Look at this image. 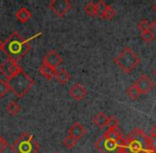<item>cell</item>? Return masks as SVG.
Segmentation results:
<instances>
[{
    "label": "cell",
    "instance_id": "6da1fadb",
    "mask_svg": "<svg viewBox=\"0 0 156 153\" xmlns=\"http://www.w3.org/2000/svg\"><path fill=\"white\" fill-rule=\"evenodd\" d=\"M31 39L32 38H23L18 32L14 31L5 41H2L1 51L8 56L9 60L18 63V61L23 59L31 49V46H30Z\"/></svg>",
    "mask_w": 156,
    "mask_h": 153
},
{
    "label": "cell",
    "instance_id": "7a4b0ae2",
    "mask_svg": "<svg viewBox=\"0 0 156 153\" xmlns=\"http://www.w3.org/2000/svg\"><path fill=\"white\" fill-rule=\"evenodd\" d=\"M8 83L11 91L17 98H23L27 95L35 84L34 80L27 73H25L23 69L19 70L13 78L8 80Z\"/></svg>",
    "mask_w": 156,
    "mask_h": 153
},
{
    "label": "cell",
    "instance_id": "3957f363",
    "mask_svg": "<svg viewBox=\"0 0 156 153\" xmlns=\"http://www.w3.org/2000/svg\"><path fill=\"white\" fill-rule=\"evenodd\" d=\"M13 153H37L39 144L34 139V136L28 132H23L14 141L11 146Z\"/></svg>",
    "mask_w": 156,
    "mask_h": 153
},
{
    "label": "cell",
    "instance_id": "277c9868",
    "mask_svg": "<svg viewBox=\"0 0 156 153\" xmlns=\"http://www.w3.org/2000/svg\"><path fill=\"white\" fill-rule=\"evenodd\" d=\"M114 63L121 69L122 71L129 73L139 65V56L133 51L129 47H124L119 55L114 59Z\"/></svg>",
    "mask_w": 156,
    "mask_h": 153
},
{
    "label": "cell",
    "instance_id": "5b68a950",
    "mask_svg": "<svg viewBox=\"0 0 156 153\" xmlns=\"http://www.w3.org/2000/svg\"><path fill=\"white\" fill-rule=\"evenodd\" d=\"M94 146L101 153H117L119 150L117 141L108 138L104 134L96 141Z\"/></svg>",
    "mask_w": 156,
    "mask_h": 153
},
{
    "label": "cell",
    "instance_id": "8992f818",
    "mask_svg": "<svg viewBox=\"0 0 156 153\" xmlns=\"http://www.w3.org/2000/svg\"><path fill=\"white\" fill-rule=\"evenodd\" d=\"M71 2L68 0H53L49 3V9L58 17L62 18L71 10Z\"/></svg>",
    "mask_w": 156,
    "mask_h": 153
},
{
    "label": "cell",
    "instance_id": "52a82bcc",
    "mask_svg": "<svg viewBox=\"0 0 156 153\" xmlns=\"http://www.w3.org/2000/svg\"><path fill=\"white\" fill-rule=\"evenodd\" d=\"M21 67L18 65V63L12 60H6L0 65V73L5 76L6 81L13 78L19 70H21Z\"/></svg>",
    "mask_w": 156,
    "mask_h": 153
},
{
    "label": "cell",
    "instance_id": "ba28073f",
    "mask_svg": "<svg viewBox=\"0 0 156 153\" xmlns=\"http://www.w3.org/2000/svg\"><path fill=\"white\" fill-rule=\"evenodd\" d=\"M63 63V59L60 54L54 50L49 51L43 59V64H46L52 68L56 69Z\"/></svg>",
    "mask_w": 156,
    "mask_h": 153
},
{
    "label": "cell",
    "instance_id": "9c48e42d",
    "mask_svg": "<svg viewBox=\"0 0 156 153\" xmlns=\"http://www.w3.org/2000/svg\"><path fill=\"white\" fill-rule=\"evenodd\" d=\"M134 85H135V87L138 89V91L140 94H148L150 91H152L153 86H154V83L152 82V80L150 78L142 75L134 83Z\"/></svg>",
    "mask_w": 156,
    "mask_h": 153
},
{
    "label": "cell",
    "instance_id": "30bf717a",
    "mask_svg": "<svg viewBox=\"0 0 156 153\" xmlns=\"http://www.w3.org/2000/svg\"><path fill=\"white\" fill-rule=\"evenodd\" d=\"M87 95V89L82 84L78 83V84L73 85L71 88L69 89V96L72 99L76 100V101H82Z\"/></svg>",
    "mask_w": 156,
    "mask_h": 153
},
{
    "label": "cell",
    "instance_id": "8fae6325",
    "mask_svg": "<svg viewBox=\"0 0 156 153\" xmlns=\"http://www.w3.org/2000/svg\"><path fill=\"white\" fill-rule=\"evenodd\" d=\"M85 133H86V129L80 122H74L69 129V136H71L76 141H79L80 138H82L85 135Z\"/></svg>",
    "mask_w": 156,
    "mask_h": 153
},
{
    "label": "cell",
    "instance_id": "7c38bea8",
    "mask_svg": "<svg viewBox=\"0 0 156 153\" xmlns=\"http://www.w3.org/2000/svg\"><path fill=\"white\" fill-rule=\"evenodd\" d=\"M148 137V135L144 132L142 130H140L139 128H134L133 130L129 132V134L127 135V138L133 139V141H139V143L144 144L146 146V139Z\"/></svg>",
    "mask_w": 156,
    "mask_h": 153
},
{
    "label": "cell",
    "instance_id": "4fadbf2b",
    "mask_svg": "<svg viewBox=\"0 0 156 153\" xmlns=\"http://www.w3.org/2000/svg\"><path fill=\"white\" fill-rule=\"evenodd\" d=\"M39 73H41L46 80L50 81V80H52V79L55 78L56 69H54V68H52V67L41 63V65L39 66Z\"/></svg>",
    "mask_w": 156,
    "mask_h": 153
},
{
    "label": "cell",
    "instance_id": "5bb4252c",
    "mask_svg": "<svg viewBox=\"0 0 156 153\" xmlns=\"http://www.w3.org/2000/svg\"><path fill=\"white\" fill-rule=\"evenodd\" d=\"M31 16H32L31 12H30L27 8H25V6L19 9V10L16 12V14H15L16 19L21 23H26L30 18H31Z\"/></svg>",
    "mask_w": 156,
    "mask_h": 153
},
{
    "label": "cell",
    "instance_id": "9a60e30c",
    "mask_svg": "<svg viewBox=\"0 0 156 153\" xmlns=\"http://www.w3.org/2000/svg\"><path fill=\"white\" fill-rule=\"evenodd\" d=\"M70 78H71V76H70V73H68L66 69L61 68V69H58V70H56L55 79L60 84H62V85L67 84V82L70 80Z\"/></svg>",
    "mask_w": 156,
    "mask_h": 153
},
{
    "label": "cell",
    "instance_id": "2e32d148",
    "mask_svg": "<svg viewBox=\"0 0 156 153\" xmlns=\"http://www.w3.org/2000/svg\"><path fill=\"white\" fill-rule=\"evenodd\" d=\"M107 122H108V117L102 112L98 113L94 117V123L98 128H105V126H107Z\"/></svg>",
    "mask_w": 156,
    "mask_h": 153
},
{
    "label": "cell",
    "instance_id": "e0dca14e",
    "mask_svg": "<svg viewBox=\"0 0 156 153\" xmlns=\"http://www.w3.org/2000/svg\"><path fill=\"white\" fill-rule=\"evenodd\" d=\"M5 110H6V113H8L9 115L15 116V115H17L19 112H20L21 108L16 101H10L8 104H6Z\"/></svg>",
    "mask_w": 156,
    "mask_h": 153
},
{
    "label": "cell",
    "instance_id": "ac0fdd59",
    "mask_svg": "<svg viewBox=\"0 0 156 153\" xmlns=\"http://www.w3.org/2000/svg\"><path fill=\"white\" fill-rule=\"evenodd\" d=\"M94 9H96V16H98L99 18H103L105 11L107 9V4L104 1L100 0L98 2H94Z\"/></svg>",
    "mask_w": 156,
    "mask_h": 153
},
{
    "label": "cell",
    "instance_id": "d6986e66",
    "mask_svg": "<svg viewBox=\"0 0 156 153\" xmlns=\"http://www.w3.org/2000/svg\"><path fill=\"white\" fill-rule=\"evenodd\" d=\"M126 95H127V97L129 98V99H132V100H136L138 97H139V95H140V93L138 91V89L135 87V85H131V86L129 87V88L126 89Z\"/></svg>",
    "mask_w": 156,
    "mask_h": 153
},
{
    "label": "cell",
    "instance_id": "ffe728a7",
    "mask_svg": "<svg viewBox=\"0 0 156 153\" xmlns=\"http://www.w3.org/2000/svg\"><path fill=\"white\" fill-rule=\"evenodd\" d=\"M9 91H11L9 83L6 80H0V98H3L8 95Z\"/></svg>",
    "mask_w": 156,
    "mask_h": 153
},
{
    "label": "cell",
    "instance_id": "44dd1931",
    "mask_svg": "<svg viewBox=\"0 0 156 153\" xmlns=\"http://www.w3.org/2000/svg\"><path fill=\"white\" fill-rule=\"evenodd\" d=\"M140 37H141L144 41H146V43H151V41H153L155 39V34L152 30H148V31L141 32Z\"/></svg>",
    "mask_w": 156,
    "mask_h": 153
},
{
    "label": "cell",
    "instance_id": "7402d4cb",
    "mask_svg": "<svg viewBox=\"0 0 156 153\" xmlns=\"http://www.w3.org/2000/svg\"><path fill=\"white\" fill-rule=\"evenodd\" d=\"M146 150L147 151H153V150H156V137H153V136L147 137Z\"/></svg>",
    "mask_w": 156,
    "mask_h": 153
},
{
    "label": "cell",
    "instance_id": "603a6c76",
    "mask_svg": "<svg viewBox=\"0 0 156 153\" xmlns=\"http://www.w3.org/2000/svg\"><path fill=\"white\" fill-rule=\"evenodd\" d=\"M84 12L86 15H88L89 17H94L96 16V9H94V2L90 1L85 5Z\"/></svg>",
    "mask_w": 156,
    "mask_h": 153
},
{
    "label": "cell",
    "instance_id": "cb8c5ba5",
    "mask_svg": "<svg viewBox=\"0 0 156 153\" xmlns=\"http://www.w3.org/2000/svg\"><path fill=\"white\" fill-rule=\"evenodd\" d=\"M137 29L139 30L140 32L148 31V30H151V23H149L147 19H142V20H140L139 23H138Z\"/></svg>",
    "mask_w": 156,
    "mask_h": 153
},
{
    "label": "cell",
    "instance_id": "d4e9b609",
    "mask_svg": "<svg viewBox=\"0 0 156 153\" xmlns=\"http://www.w3.org/2000/svg\"><path fill=\"white\" fill-rule=\"evenodd\" d=\"M76 141H76L74 138H72L71 136L68 135V136L63 141V145H64V147L67 148V149H72V148L76 145Z\"/></svg>",
    "mask_w": 156,
    "mask_h": 153
},
{
    "label": "cell",
    "instance_id": "484cf974",
    "mask_svg": "<svg viewBox=\"0 0 156 153\" xmlns=\"http://www.w3.org/2000/svg\"><path fill=\"white\" fill-rule=\"evenodd\" d=\"M116 14H117V13H116L115 9L112 5H107V9H106V11H105V14L103 18L107 19V20H112V19L116 16Z\"/></svg>",
    "mask_w": 156,
    "mask_h": 153
},
{
    "label": "cell",
    "instance_id": "4316f807",
    "mask_svg": "<svg viewBox=\"0 0 156 153\" xmlns=\"http://www.w3.org/2000/svg\"><path fill=\"white\" fill-rule=\"evenodd\" d=\"M119 126V120L115 117V116H112L108 117V122H107V126L108 129H116Z\"/></svg>",
    "mask_w": 156,
    "mask_h": 153
},
{
    "label": "cell",
    "instance_id": "83f0119b",
    "mask_svg": "<svg viewBox=\"0 0 156 153\" xmlns=\"http://www.w3.org/2000/svg\"><path fill=\"white\" fill-rule=\"evenodd\" d=\"M8 147H9L8 141H6L2 136H0V153H3L6 149H8Z\"/></svg>",
    "mask_w": 156,
    "mask_h": 153
},
{
    "label": "cell",
    "instance_id": "f1b7e54d",
    "mask_svg": "<svg viewBox=\"0 0 156 153\" xmlns=\"http://www.w3.org/2000/svg\"><path fill=\"white\" fill-rule=\"evenodd\" d=\"M151 136L156 137V124L152 128V130H151Z\"/></svg>",
    "mask_w": 156,
    "mask_h": 153
},
{
    "label": "cell",
    "instance_id": "f546056e",
    "mask_svg": "<svg viewBox=\"0 0 156 153\" xmlns=\"http://www.w3.org/2000/svg\"><path fill=\"white\" fill-rule=\"evenodd\" d=\"M151 28H153V29H154L155 31H156V19H155L154 21H153L152 23H151Z\"/></svg>",
    "mask_w": 156,
    "mask_h": 153
},
{
    "label": "cell",
    "instance_id": "4dcf8cb0",
    "mask_svg": "<svg viewBox=\"0 0 156 153\" xmlns=\"http://www.w3.org/2000/svg\"><path fill=\"white\" fill-rule=\"evenodd\" d=\"M117 153H127L125 150H118V152Z\"/></svg>",
    "mask_w": 156,
    "mask_h": 153
},
{
    "label": "cell",
    "instance_id": "1f68e13d",
    "mask_svg": "<svg viewBox=\"0 0 156 153\" xmlns=\"http://www.w3.org/2000/svg\"><path fill=\"white\" fill-rule=\"evenodd\" d=\"M153 10H154V12L156 13V2L154 3V5H153Z\"/></svg>",
    "mask_w": 156,
    "mask_h": 153
},
{
    "label": "cell",
    "instance_id": "d6a6232c",
    "mask_svg": "<svg viewBox=\"0 0 156 153\" xmlns=\"http://www.w3.org/2000/svg\"><path fill=\"white\" fill-rule=\"evenodd\" d=\"M147 153H156V150H153V151H147Z\"/></svg>",
    "mask_w": 156,
    "mask_h": 153
},
{
    "label": "cell",
    "instance_id": "836d02e7",
    "mask_svg": "<svg viewBox=\"0 0 156 153\" xmlns=\"http://www.w3.org/2000/svg\"><path fill=\"white\" fill-rule=\"evenodd\" d=\"M1 46H2V41H1V39H0V51H1Z\"/></svg>",
    "mask_w": 156,
    "mask_h": 153
},
{
    "label": "cell",
    "instance_id": "e575fe53",
    "mask_svg": "<svg viewBox=\"0 0 156 153\" xmlns=\"http://www.w3.org/2000/svg\"><path fill=\"white\" fill-rule=\"evenodd\" d=\"M154 75L156 76V69H155V70H154Z\"/></svg>",
    "mask_w": 156,
    "mask_h": 153
}]
</instances>
